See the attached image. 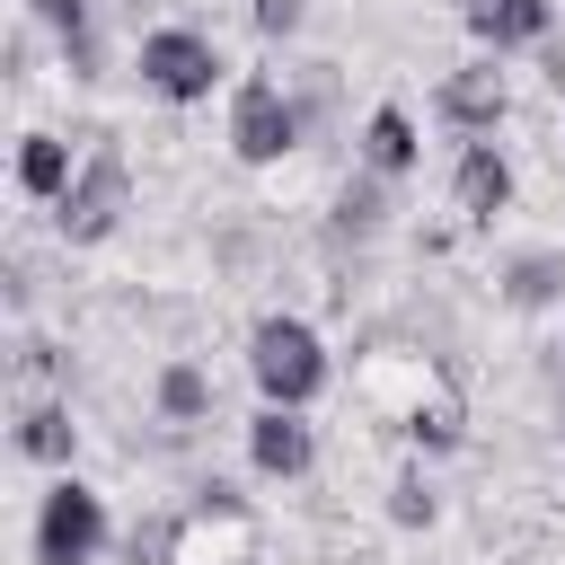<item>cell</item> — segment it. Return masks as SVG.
Masks as SVG:
<instances>
[{
  "label": "cell",
  "mask_w": 565,
  "mask_h": 565,
  "mask_svg": "<svg viewBox=\"0 0 565 565\" xmlns=\"http://www.w3.org/2000/svg\"><path fill=\"white\" fill-rule=\"evenodd\" d=\"M159 415L168 424H203L212 415V371L203 362H168L159 371Z\"/></svg>",
  "instance_id": "cell-15"
},
{
  "label": "cell",
  "mask_w": 565,
  "mask_h": 565,
  "mask_svg": "<svg viewBox=\"0 0 565 565\" xmlns=\"http://www.w3.org/2000/svg\"><path fill=\"white\" fill-rule=\"evenodd\" d=\"M221 44L212 35H194V26H159V35H141V88L150 97H168V106H194V97H212L221 88Z\"/></svg>",
  "instance_id": "cell-4"
},
{
  "label": "cell",
  "mask_w": 565,
  "mask_h": 565,
  "mask_svg": "<svg viewBox=\"0 0 565 565\" xmlns=\"http://www.w3.org/2000/svg\"><path fill=\"white\" fill-rule=\"evenodd\" d=\"M177 539H185V521H177V512H159V521H141V530H132V547H124V556H132V565H177Z\"/></svg>",
  "instance_id": "cell-17"
},
{
  "label": "cell",
  "mask_w": 565,
  "mask_h": 565,
  "mask_svg": "<svg viewBox=\"0 0 565 565\" xmlns=\"http://www.w3.org/2000/svg\"><path fill=\"white\" fill-rule=\"evenodd\" d=\"M388 230V177H353L344 194H335V238H380Z\"/></svg>",
  "instance_id": "cell-13"
},
{
  "label": "cell",
  "mask_w": 565,
  "mask_h": 565,
  "mask_svg": "<svg viewBox=\"0 0 565 565\" xmlns=\"http://www.w3.org/2000/svg\"><path fill=\"white\" fill-rule=\"evenodd\" d=\"M247 459H256L265 477H309V459H318V433L300 424V406H265V415L247 424Z\"/></svg>",
  "instance_id": "cell-7"
},
{
  "label": "cell",
  "mask_w": 565,
  "mask_h": 565,
  "mask_svg": "<svg viewBox=\"0 0 565 565\" xmlns=\"http://www.w3.org/2000/svg\"><path fill=\"white\" fill-rule=\"evenodd\" d=\"M406 433H415L424 450H450V441H459V406H415V415H406Z\"/></svg>",
  "instance_id": "cell-18"
},
{
  "label": "cell",
  "mask_w": 565,
  "mask_h": 565,
  "mask_svg": "<svg viewBox=\"0 0 565 565\" xmlns=\"http://www.w3.org/2000/svg\"><path fill=\"white\" fill-rule=\"evenodd\" d=\"M71 441H79L71 406H26V415H18V450H26V459H44V468H71Z\"/></svg>",
  "instance_id": "cell-14"
},
{
  "label": "cell",
  "mask_w": 565,
  "mask_h": 565,
  "mask_svg": "<svg viewBox=\"0 0 565 565\" xmlns=\"http://www.w3.org/2000/svg\"><path fill=\"white\" fill-rule=\"evenodd\" d=\"M300 18H309V0H256V35H265V44L300 35Z\"/></svg>",
  "instance_id": "cell-19"
},
{
  "label": "cell",
  "mask_w": 565,
  "mask_h": 565,
  "mask_svg": "<svg viewBox=\"0 0 565 565\" xmlns=\"http://www.w3.org/2000/svg\"><path fill=\"white\" fill-rule=\"evenodd\" d=\"M132 212V168H124V150L115 141H97L88 159H79V177H71V194L53 203V230L71 238V247H97V238H115V221Z\"/></svg>",
  "instance_id": "cell-2"
},
{
  "label": "cell",
  "mask_w": 565,
  "mask_h": 565,
  "mask_svg": "<svg viewBox=\"0 0 565 565\" xmlns=\"http://www.w3.org/2000/svg\"><path fill=\"white\" fill-rule=\"evenodd\" d=\"M247 371H256L265 406H309V397L327 388V344H318L309 318H256V335H247Z\"/></svg>",
  "instance_id": "cell-1"
},
{
  "label": "cell",
  "mask_w": 565,
  "mask_h": 565,
  "mask_svg": "<svg viewBox=\"0 0 565 565\" xmlns=\"http://www.w3.org/2000/svg\"><path fill=\"white\" fill-rule=\"evenodd\" d=\"M433 512H441L433 477H424V468H406V477L388 486V521H397V530H433Z\"/></svg>",
  "instance_id": "cell-16"
},
{
  "label": "cell",
  "mask_w": 565,
  "mask_h": 565,
  "mask_svg": "<svg viewBox=\"0 0 565 565\" xmlns=\"http://www.w3.org/2000/svg\"><path fill=\"white\" fill-rule=\"evenodd\" d=\"M503 300H512V309H547V300H565V256H547V247L512 256V265H503Z\"/></svg>",
  "instance_id": "cell-12"
},
{
  "label": "cell",
  "mask_w": 565,
  "mask_h": 565,
  "mask_svg": "<svg viewBox=\"0 0 565 565\" xmlns=\"http://www.w3.org/2000/svg\"><path fill=\"white\" fill-rule=\"evenodd\" d=\"M450 194H459V212H468V221H494V212L512 203V159H503L494 141H468V150H459Z\"/></svg>",
  "instance_id": "cell-8"
},
{
  "label": "cell",
  "mask_w": 565,
  "mask_h": 565,
  "mask_svg": "<svg viewBox=\"0 0 565 565\" xmlns=\"http://www.w3.org/2000/svg\"><path fill=\"white\" fill-rule=\"evenodd\" d=\"M97 547H106V503L62 468L35 503V565H97Z\"/></svg>",
  "instance_id": "cell-3"
},
{
  "label": "cell",
  "mask_w": 565,
  "mask_h": 565,
  "mask_svg": "<svg viewBox=\"0 0 565 565\" xmlns=\"http://www.w3.org/2000/svg\"><path fill=\"white\" fill-rule=\"evenodd\" d=\"M441 124H459V132H494L503 124V106H512V88H503V71L494 62H468V71H450L441 79Z\"/></svg>",
  "instance_id": "cell-6"
},
{
  "label": "cell",
  "mask_w": 565,
  "mask_h": 565,
  "mask_svg": "<svg viewBox=\"0 0 565 565\" xmlns=\"http://www.w3.org/2000/svg\"><path fill=\"white\" fill-rule=\"evenodd\" d=\"M230 150H238L247 168H274L282 150H300V106L282 97V79L247 71V79L230 88Z\"/></svg>",
  "instance_id": "cell-5"
},
{
  "label": "cell",
  "mask_w": 565,
  "mask_h": 565,
  "mask_svg": "<svg viewBox=\"0 0 565 565\" xmlns=\"http://www.w3.org/2000/svg\"><path fill=\"white\" fill-rule=\"evenodd\" d=\"M468 26H477L494 53H512V44H547L556 0H468Z\"/></svg>",
  "instance_id": "cell-9"
},
{
  "label": "cell",
  "mask_w": 565,
  "mask_h": 565,
  "mask_svg": "<svg viewBox=\"0 0 565 565\" xmlns=\"http://www.w3.org/2000/svg\"><path fill=\"white\" fill-rule=\"evenodd\" d=\"M415 159H424L415 115H406V106H371V115H362V168H371V177H406Z\"/></svg>",
  "instance_id": "cell-10"
},
{
  "label": "cell",
  "mask_w": 565,
  "mask_h": 565,
  "mask_svg": "<svg viewBox=\"0 0 565 565\" xmlns=\"http://www.w3.org/2000/svg\"><path fill=\"white\" fill-rule=\"evenodd\" d=\"M71 177H79V168H71V141H62V132H26V141H18V185H26L35 203H62Z\"/></svg>",
  "instance_id": "cell-11"
},
{
  "label": "cell",
  "mask_w": 565,
  "mask_h": 565,
  "mask_svg": "<svg viewBox=\"0 0 565 565\" xmlns=\"http://www.w3.org/2000/svg\"><path fill=\"white\" fill-rule=\"evenodd\" d=\"M26 9H35L62 44H79V35H88V0H26Z\"/></svg>",
  "instance_id": "cell-20"
},
{
  "label": "cell",
  "mask_w": 565,
  "mask_h": 565,
  "mask_svg": "<svg viewBox=\"0 0 565 565\" xmlns=\"http://www.w3.org/2000/svg\"><path fill=\"white\" fill-rule=\"evenodd\" d=\"M18 371H26V380H53V371H62V353H53V344H35V335H26V344H18Z\"/></svg>",
  "instance_id": "cell-21"
},
{
  "label": "cell",
  "mask_w": 565,
  "mask_h": 565,
  "mask_svg": "<svg viewBox=\"0 0 565 565\" xmlns=\"http://www.w3.org/2000/svg\"><path fill=\"white\" fill-rule=\"evenodd\" d=\"M247 565H256V556H247Z\"/></svg>",
  "instance_id": "cell-22"
}]
</instances>
